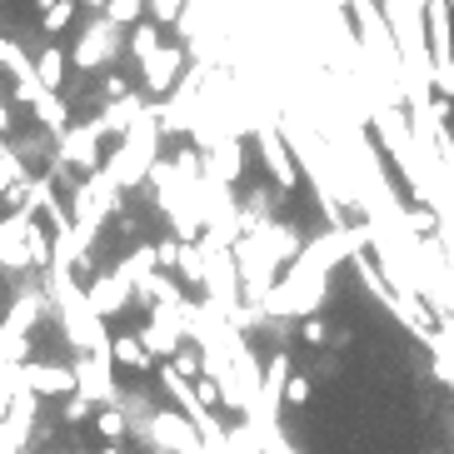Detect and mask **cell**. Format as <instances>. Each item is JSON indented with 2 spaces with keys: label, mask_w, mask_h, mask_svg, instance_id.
<instances>
[{
  "label": "cell",
  "mask_w": 454,
  "mask_h": 454,
  "mask_svg": "<svg viewBox=\"0 0 454 454\" xmlns=\"http://www.w3.org/2000/svg\"><path fill=\"white\" fill-rule=\"evenodd\" d=\"M425 20H429V41H434V60H440V70H450V60H454V41H450V11H444L440 0H429V5H425Z\"/></svg>",
  "instance_id": "cell-1"
},
{
  "label": "cell",
  "mask_w": 454,
  "mask_h": 454,
  "mask_svg": "<svg viewBox=\"0 0 454 454\" xmlns=\"http://www.w3.org/2000/svg\"><path fill=\"white\" fill-rule=\"evenodd\" d=\"M410 225H414V230H425V235H429V230H434V215H429V210H414V215H410Z\"/></svg>",
  "instance_id": "cell-2"
},
{
  "label": "cell",
  "mask_w": 454,
  "mask_h": 454,
  "mask_svg": "<svg viewBox=\"0 0 454 454\" xmlns=\"http://www.w3.org/2000/svg\"><path fill=\"white\" fill-rule=\"evenodd\" d=\"M440 145H444V165H450V185H454V145L450 140H440Z\"/></svg>",
  "instance_id": "cell-3"
},
{
  "label": "cell",
  "mask_w": 454,
  "mask_h": 454,
  "mask_svg": "<svg viewBox=\"0 0 454 454\" xmlns=\"http://www.w3.org/2000/svg\"><path fill=\"white\" fill-rule=\"evenodd\" d=\"M440 5H444V11H454V0H440Z\"/></svg>",
  "instance_id": "cell-4"
}]
</instances>
